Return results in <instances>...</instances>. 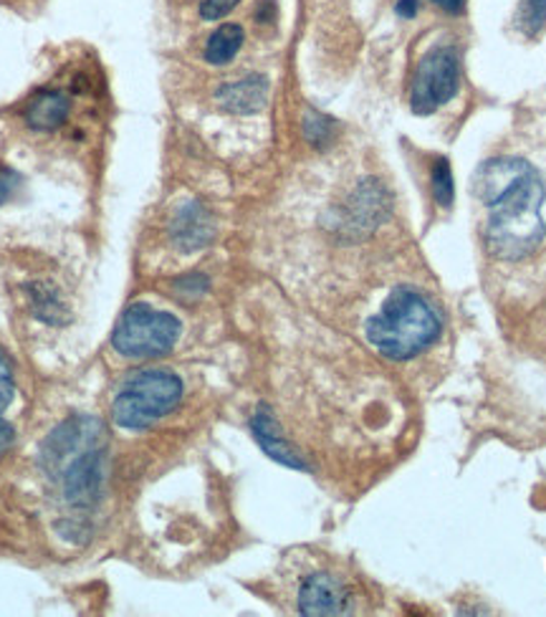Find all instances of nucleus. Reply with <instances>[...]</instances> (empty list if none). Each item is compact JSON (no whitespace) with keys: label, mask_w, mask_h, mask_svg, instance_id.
Returning <instances> with one entry per match:
<instances>
[{"label":"nucleus","mask_w":546,"mask_h":617,"mask_svg":"<svg viewBox=\"0 0 546 617\" xmlns=\"http://www.w3.org/2000/svg\"><path fill=\"white\" fill-rule=\"evenodd\" d=\"M476 196L486 210L484 241L490 256L522 261L542 246L546 188L539 170L522 158L488 160L476 172Z\"/></svg>","instance_id":"nucleus-1"},{"label":"nucleus","mask_w":546,"mask_h":617,"mask_svg":"<svg viewBox=\"0 0 546 617\" xmlns=\"http://www.w3.org/2000/svg\"><path fill=\"white\" fill-rule=\"evenodd\" d=\"M440 335V319L418 291L397 287L379 315L367 321V339L390 359H410L428 349Z\"/></svg>","instance_id":"nucleus-2"},{"label":"nucleus","mask_w":546,"mask_h":617,"mask_svg":"<svg viewBox=\"0 0 546 617\" xmlns=\"http://www.w3.org/2000/svg\"><path fill=\"white\" fill-rule=\"evenodd\" d=\"M182 400V380L170 370H145L129 377L115 398V422L125 430L150 428L178 408Z\"/></svg>","instance_id":"nucleus-3"},{"label":"nucleus","mask_w":546,"mask_h":617,"mask_svg":"<svg viewBox=\"0 0 546 617\" xmlns=\"http://www.w3.org/2000/svg\"><path fill=\"white\" fill-rule=\"evenodd\" d=\"M180 329V319L170 311L152 309L150 303L137 301L119 319L112 345L119 355L132 359L162 357L178 345Z\"/></svg>","instance_id":"nucleus-4"},{"label":"nucleus","mask_w":546,"mask_h":617,"mask_svg":"<svg viewBox=\"0 0 546 617\" xmlns=\"http://www.w3.org/2000/svg\"><path fill=\"white\" fill-rule=\"evenodd\" d=\"M460 87V59L453 46H435L420 59L413 77L410 107L415 115H433L456 97Z\"/></svg>","instance_id":"nucleus-5"},{"label":"nucleus","mask_w":546,"mask_h":617,"mask_svg":"<svg viewBox=\"0 0 546 617\" xmlns=\"http://www.w3.org/2000/svg\"><path fill=\"white\" fill-rule=\"evenodd\" d=\"M101 460H105V446L85 448L77 456H61L43 460L49 471H57L63 481V496L71 506H91L97 501L101 484Z\"/></svg>","instance_id":"nucleus-6"},{"label":"nucleus","mask_w":546,"mask_h":617,"mask_svg":"<svg viewBox=\"0 0 546 617\" xmlns=\"http://www.w3.org/2000/svg\"><path fill=\"white\" fill-rule=\"evenodd\" d=\"M212 238H216V223H212V216L208 210L196 200L182 202L170 223L172 246L185 253H192L210 246Z\"/></svg>","instance_id":"nucleus-7"},{"label":"nucleus","mask_w":546,"mask_h":617,"mask_svg":"<svg viewBox=\"0 0 546 617\" xmlns=\"http://www.w3.org/2000/svg\"><path fill=\"white\" fill-rule=\"evenodd\" d=\"M299 610L311 617L345 615L349 610L347 587L331 575H314L301 587Z\"/></svg>","instance_id":"nucleus-8"},{"label":"nucleus","mask_w":546,"mask_h":617,"mask_svg":"<svg viewBox=\"0 0 546 617\" xmlns=\"http://www.w3.org/2000/svg\"><path fill=\"white\" fill-rule=\"evenodd\" d=\"M251 428H254V436L258 440V446L264 448V454L268 458H274L276 464H281V466L299 468V471L307 468V464H304L301 456L296 454V450L289 444H286V438L281 436V428H279V422H276L271 408L261 405V408L256 410V416L251 418Z\"/></svg>","instance_id":"nucleus-9"},{"label":"nucleus","mask_w":546,"mask_h":617,"mask_svg":"<svg viewBox=\"0 0 546 617\" xmlns=\"http://www.w3.org/2000/svg\"><path fill=\"white\" fill-rule=\"evenodd\" d=\"M216 99H218V105L226 109V112L254 115V112H258V109L266 107L268 79L261 77V73H251V77L230 81V84L218 89Z\"/></svg>","instance_id":"nucleus-10"},{"label":"nucleus","mask_w":546,"mask_h":617,"mask_svg":"<svg viewBox=\"0 0 546 617\" xmlns=\"http://www.w3.org/2000/svg\"><path fill=\"white\" fill-rule=\"evenodd\" d=\"M71 112V101L67 94H61L57 89H41L36 94L29 107H26V125L31 130L39 132H51L67 122V117Z\"/></svg>","instance_id":"nucleus-11"},{"label":"nucleus","mask_w":546,"mask_h":617,"mask_svg":"<svg viewBox=\"0 0 546 617\" xmlns=\"http://www.w3.org/2000/svg\"><path fill=\"white\" fill-rule=\"evenodd\" d=\"M246 41V33L238 23H224L210 33L206 43V61L210 67H226L236 59L240 46Z\"/></svg>","instance_id":"nucleus-12"},{"label":"nucleus","mask_w":546,"mask_h":617,"mask_svg":"<svg viewBox=\"0 0 546 617\" xmlns=\"http://www.w3.org/2000/svg\"><path fill=\"white\" fill-rule=\"evenodd\" d=\"M13 400V375H11V365H8L6 355L0 352V454H6L8 448L13 446L16 440V430L11 428V422L3 420V412L8 405Z\"/></svg>","instance_id":"nucleus-13"},{"label":"nucleus","mask_w":546,"mask_h":617,"mask_svg":"<svg viewBox=\"0 0 546 617\" xmlns=\"http://www.w3.org/2000/svg\"><path fill=\"white\" fill-rule=\"evenodd\" d=\"M31 299H33V311L39 319L51 321V325H59L61 319H67V309H63V303L59 301L57 293H53V289L43 287V283L31 287Z\"/></svg>","instance_id":"nucleus-14"},{"label":"nucleus","mask_w":546,"mask_h":617,"mask_svg":"<svg viewBox=\"0 0 546 617\" xmlns=\"http://www.w3.org/2000/svg\"><path fill=\"white\" fill-rule=\"evenodd\" d=\"M430 180H433L430 190H433L435 202H438L440 208H450L453 196H456V188H453V170H450V162L446 158H438L433 162Z\"/></svg>","instance_id":"nucleus-15"},{"label":"nucleus","mask_w":546,"mask_h":617,"mask_svg":"<svg viewBox=\"0 0 546 617\" xmlns=\"http://www.w3.org/2000/svg\"><path fill=\"white\" fill-rule=\"evenodd\" d=\"M304 137L311 147H327L337 137V125L335 119L324 117L319 112L309 109L307 117H304Z\"/></svg>","instance_id":"nucleus-16"},{"label":"nucleus","mask_w":546,"mask_h":617,"mask_svg":"<svg viewBox=\"0 0 546 617\" xmlns=\"http://www.w3.org/2000/svg\"><path fill=\"white\" fill-rule=\"evenodd\" d=\"M546 26V0H524L522 3V29L536 36Z\"/></svg>","instance_id":"nucleus-17"},{"label":"nucleus","mask_w":546,"mask_h":617,"mask_svg":"<svg viewBox=\"0 0 546 617\" xmlns=\"http://www.w3.org/2000/svg\"><path fill=\"white\" fill-rule=\"evenodd\" d=\"M238 0H200V18L202 21H220L228 13H234Z\"/></svg>","instance_id":"nucleus-18"},{"label":"nucleus","mask_w":546,"mask_h":617,"mask_svg":"<svg viewBox=\"0 0 546 617\" xmlns=\"http://www.w3.org/2000/svg\"><path fill=\"white\" fill-rule=\"evenodd\" d=\"M175 289H178L180 293L190 291L192 297H196V293H202L208 289V279H206V276H200V273H190V276H185V279L175 281Z\"/></svg>","instance_id":"nucleus-19"},{"label":"nucleus","mask_w":546,"mask_h":617,"mask_svg":"<svg viewBox=\"0 0 546 617\" xmlns=\"http://www.w3.org/2000/svg\"><path fill=\"white\" fill-rule=\"evenodd\" d=\"M16 186H18L16 172L6 170V168H0V206H3V202L13 196Z\"/></svg>","instance_id":"nucleus-20"},{"label":"nucleus","mask_w":546,"mask_h":617,"mask_svg":"<svg viewBox=\"0 0 546 617\" xmlns=\"http://www.w3.org/2000/svg\"><path fill=\"white\" fill-rule=\"evenodd\" d=\"M397 16L403 18L418 16V0H400V3H397Z\"/></svg>","instance_id":"nucleus-21"},{"label":"nucleus","mask_w":546,"mask_h":617,"mask_svg":"<svg viewBox=\"0 0 546 617\" xmlns=\"http://www.w3.org/2000/svg\"><path fill=\"white\" fill-rule=\"evenodd\" d=\"M433 3L448 13H460L466 8V0H433Z\"/></svg>","instance_id":"nucleus-22"}]
</instances>
